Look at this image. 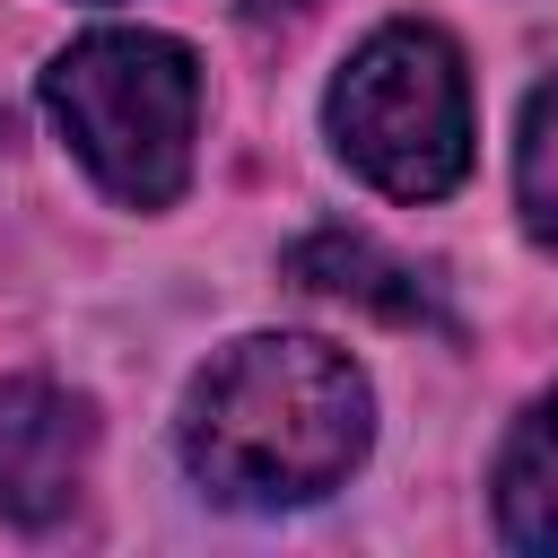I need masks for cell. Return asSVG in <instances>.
Returning a JSON list of instances; mask_svg holds the SVG:
<instances>
[{"mask_svg": "<svg viewBox=\"0 0 558 558\" xmlns=\"http://www.w3.org/2000/svg\"><path fill=\"white\" fill-rule=\"evenodd\" d=\"M375 436L366 375L305 331H253L218 349L183 392V471L244 514L331 497Z\"/></svg>", "mask_w": 558, "mask_h": 558, "instance_id": "1", "label": "cell"}, {"mask_svg": "<svg viewBox=\"0 0 558 558\" xmlns=\"http://www.w3.org/2000/svg\"><path fill=\"white\" fill-rule=\"evenodd\" d=\"M44 113L122 209H166L192 174L201 61L157 26H105L44 70Z\"/></svg>", "mask_w": 558, "mask_h": 558, "instance_id": "2", "label": "cell"}, {"mask_svg": "<svg viewBox=\"0 0 558 558\" xmlns=\"http://www.w3.org/2000/svg\"><path fill=\"white\" fill-rule=\"evenodd\" d=\"M331 148L392 201H436L462 183L471 166V78H462V52L418 26V17H392L375 26L349 70L331 78Z\"/></svg>", "mask_w": 558, "mask_h": 558, "instance_id": "3", "label": "cell"}, {"mask_svg": "<svg viewBox=\"0 0 558 558\" xmlns=\"http://www.w3.org/2000/svg\"><path fill=\"white\" fill-rule=\"evenodd\" d=\"M87 453H96V410L87 392L70 384H44V375H17L0 384V514L44 532L78 506V480H87Z\"/></svg>", "mask_w": 558, "mask_h": 558, "instance_id": "4", "label": "cell"}, {"mask_svg": "<svg viewBox=\"0 0 558 558\" xmlns=\"http://www.w3.org/2000/svg\"><path fill=\"white\" fill-rule=\"evenodd\" d=\"M288 279H296V288H314V296L366 305V314H384V323H436V331H453V314H445L436 279H427V270H410L401 253H384V244H375V235H357V227H323V235H305V244L288 253Z\"/></svg>", "mask_w": 558, "mask_h": 558, "instance_id": "5", "label": "cell"}, {"mask_svg": "<svg viewBox=\"0 0 558 558\" xmlns=\"http://www.w3.org/2000/svg\"><path fill=\"white\" fill-rule=\"evenodd\" d=\"M497 532L506 549H558V392H541L497 453Z\"/></svg>", "mask_w": 558, "mask_h": 558, "instance_id": "6", "label": "cell"}, {"mask_svg": "<svg viewBox=\"0 0 558 558\" xmlns=\"http://www.w3.org/2000/svg\"><path fill=\"white\" fill-rule=\"evenodd\" d=\"M514 201H523V227L558 253V78H541L532 105H523V131H514Z\"/></svg>", "mask_w": 558, "mask_h": 558, "instance_id": "7", "label": "cell"}, {"mask_svg": "<svg viewBox=\"0 0 558 558\" xmlns=\"http://www.w3.org/2000/svg\"><path fill=\"white\" fill-rule=\"evenodd\" d=\"M296 9H314V0H244V17H296Z\"/></svg>", "mask_w": 558, "mask_h": 558, "instance_id": "8", "label": "cell"}]
</instances>
